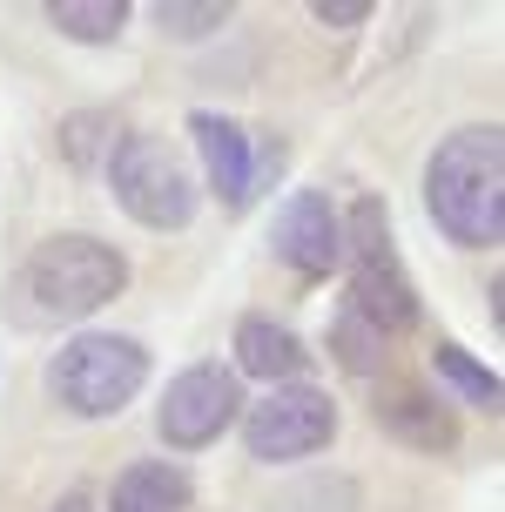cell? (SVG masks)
<instances>
[{
    "instance_id": "obj_1",
    "label": "cell",
    "mask_w": 505,
    "mask_h": 512,
    "mask_svg": "<svg viewBox=\"0 0 505 512\" xmlns=\"http://www.w3.org/2000/svg\"><path fill=\"white\" fill-rule=\"evenodd\" d=\"M425 216L458 250H499L505 243V128L465 122L425 162Z\"/></svg>"
},
{
    "instance_id": "obj_2",
    "label": "cell",
    "mask_w": 505,
    "mask_h": 512,
    "mask_svg": "<svg viewBox=\"0 0 505 512\" xmlns=\"http://www.w3.org/2000/svg\"><path fill=\"white\" fill-rule=\"evenodd\" d=\"M122 290H128V256L115 243H101L88 230H61V236H41L21 256V270L7 283V310H14V324L41 331V324H81V317H95Z\"/></svg>"
},
{
    "instance_id": "obj_3",
    "label": "cell",
    "mask_w": 505,
    "mask_h": 512,
    "mask_svg": "<svg viewBox=\"0 0 505 512\" xmlns=\"http://www.w3.org/2000/svg\"><path fill=\"white\" fill-rule=\"evenodd\" d=\"M337 270L351 283L344 310H357L371 331L404 337L425 324V297H418V283H411V270L398 256V230H391V203L384 196H357L344 209V263Z\"/></svg>"
},
{
    "instance_id": "obj_4",
    "label": "cell",
    "mask_w": 505,
    "mask_h": 512,
    "mask_svg": "<svg viewBox=\"0 0 505 512\" xmlns=\"http://www.w3.org/2000/svg\"><path fill=\"white\" fill-rule=\"evenodd\" d=\"M155 358L142 337L128 331H75L48 364V398L68 418H122L142 384H149Z\"/></svg>"
},
{
    "instance_id": "obj_5",
    "label": "cell",
    "mask_w": 505,
    "mask_h": 512,
    "mask_svg": "<svg viewBox=\"0 0 505 512\" xmlns=\"http://www.w3.org/2000/svg\"><path fill=\"white\" fill-rule=\"evenodd\" d=\"M108 189H115V203L142 230H189L196 223V203H202L189 162L162 135H149V128H122V142L108 155Z\"/></svg>"
},
{
    "instance_id": "obj_6",
    "label": "cell",
    "mask_w": 505,
    "mask_h": 512,
    "mask_svg": "<svg viewBox=\"0 0 505 512\" xmlns=\"http://www.w3.org/2000/svg\"><path fill=\"white\" fill-rule=\"evenodd\" d=\"M330 438H337V398L324 384H270L263 405H243V452L256 465L317 459Z\"/></svg>"
},
{
    "instance_id": "obj_7",
    "label": "cell",
    "mask_w": 505,
    "mask_h": 512,
    "mask_svg": "<svg viewBox=\"0 0 505 512\" xmlns=\"http://www.w3.org/2000/svg\"><path fill=\"white\" fill-rule=\"evenodd\" d=\"M189 135H196V149H202V169H209L216 203L236 209V216H243L283 169V142L270 128H243V122H229V115H216V108H196V115H189Z\"/></svg>"
},
{
    "instance_id": "obj_8",
    "label": "cell",
    "mask_w": 505,
    "mask_h": 512,
    "mask_svg": "<svg viewBox=\"0 0 505 512\" xmlns=\"http://www.w3.org/2000/svg\"><path fill=\"white\" fill-rule=\"evenodd\" d=\"M243 418V378L229 364H189L162 384V405H155V438L169 452H202L216 445Z\"/></svg>"
},
{
    "instance_id": "obj_9",
    "label": "cell",
    "mask_w": 505,
    "mask_h": 512,
    "mask_svg": "<svg viewBox=\"0 0 505 512\" xmlns=\"http://www.w3.org/2000/svg\"><path fill=\"white\" fill-rule=\"evenodd\" d=\"M270 256L303 283L337 277V263H344V216H337V203H330L324 189H290L277 203V216H270Z\"/></svg>"
},
{
    "instance_id": "obj_10",
    "label": "cell",
    "mask_w": 505,
    "mask_h": 512,
    "mask_svg": "<svg viewBox=\"0 0 505 512\" xmlns=\"http://www.w3.org/2000/svg\"><path fill=\"white\" fill-rule=\"evenodd\" d=\"M371 418H378L384 432L411 445V452H452L458 445V418L445 411L438 391H425L418 378H371Z\"/></svg>"
},
{
    "instance_id": "obj_11",
    "label": "cell",
    "mask_w": 505,
    "mask_h": 512,
    "mask_svg": "<svg viewBox=\"0 0 505 512\" xmlns=\"http://www.w3.org/2000/svg\"><path fill=\"white\" fill-rule=\"evenodd\" d=\"M229 351H236V378H263V384H297L310 371V344H303L283 317L270 310H250V317H236V331H229Z\"/></svg>"
},
{
    "instance_id": "obj_12",
    "label": "cell",
    "mask_w": 505,
    "mask_h": 512,
    "mask_svg": "<svg viewBox=\"0 0 505 512\" xmlns=\"http://www.w3.org/2000/svg\"><path fill=\"white\" fill-rule=\"evenodd\" d=\"M189 506H196V479L176 459L128 465L115 479V492H108V512H189Z\"/></svg>"
},
{
    "instance_id": "obj_13",
    "label": "cell",
    "mask_w": 505,
    "mask_h": 512,
    "mask_svg": "<svg viewBox=\"0 0 505 512\" xmlns=\"http://www.w3.org/2000/svg\"><path fill=\"white\" fill-rule=\"evenodd\" d=\"M48 27L88 48H115L128 34V0H48Z\"/></svg>"
},
{
    "instance_id": "obj_14",
    "label": "cell",
    "mask_w": 505,
    "mask_h": 512,
    "mask_svg": "<svg viewBox=\"0 0 505 512\" xmlns=\"http://www.w3.org/2000/svg\"><path fill=\"white\" fill-rule=\"evenodd\" d=\"M324 344H330V358L344 364V371H357V378H384V371H391V337L371 331L357 310H337V317H330Z\"/></svg>"
},
{
    "instance_id": "obj_15",
    "label": "cell",
    "mask_w": 505,
    "mask_h": 512,
    "mask_svg": "<svg viewBox=\"0 0 505 512\" xmlns=\"http://www.w3.org/2000/svg\"><path fill=\"white\" fill-rule=\"evenodd\" d=\"M431 371L452 384L465 405H479V411H499V405H505L499 371H492V364H479L472 351H465V344H452V337H438V344H431Z\"/></svg>"
},
{
    "instance_id": "obj_16",
    "label": "cell",
    "mask_w": 505,
    "mask_h": 512,
    "mask_svg": "<svg viewBox=\"0 0 505 512\" xmlns=\"http://www.w3.org/2000/svg\"><path fill=\"white\" fill-rule=\"evenodd\" d=\"M115 122L101 115V108H81V115H68L61 122V155L75 162V169H108V155H115Z\"/></svg>"
},
{
    "instance_id": "obj_17",
    "label": "cell",
    "mask_w": 505,
    "mask_h": 512,
    "mask_svg": "<svg viewBox=\"0 0 505 512\" xmlns=\"http://www.w3.org/2000/svg\"><path fill=\"white\" fill-rule=\"evenodd\" d=\"M229 0H155V27L169 41H209L216 27H229Z\"/></svg>"
},
{
    "instance_id": "obj_18",
    "label": "cell",
    "mask_w": 505,
    "mask_h": 512,
    "mask_svg": "<svg viewBox=\"0 0 505 512\" xmlns=\"http://www.w3.org/2000/svg\"><path fill=\"white\" fill-rule=\"evenodd\" d=\"M378 14L371 0H310V21L317 27H337V34H351V27H364Z\"/></svg>"
},
{
    "instance_id": "obj_19",
    "label": "cell",
    "mask_w": 505,
    "mask_h": 512,
    "mask_svg": "<svg viewBox=\"0 0 505 512\" xmlns=\"http://www.w3.org/2000/svg\"><path fill=\"white\" fill-rule=\"evenodd\" d=\"M485 310H492V324H505V283L499 277L485 283Z\"/></svg>"
},
{
    "instance_id": "obj_20",
    "label": "cell",
    "mask_w": 505,
    "mask_h": 512,
    "mask_svg": "<svg viewBox=\"0 0 505 512\" xmlns=\"http://www.w3.org/2000/svg\"><path fill=\"white\" fill-rule=\"evenodd\" d=\"M48 512H95V499H88V492H61Z\"/></svg>"
}]
</instances>
